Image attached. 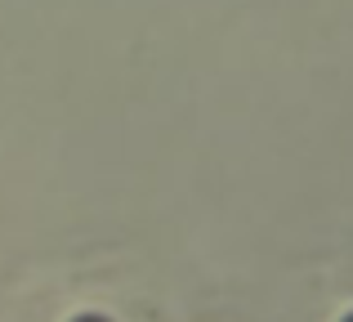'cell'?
<instances>
[{
    "label": "cell",
    "mask_w": 353,
    "mask_h": 322,
    "mask_svg": "<svg viewBox=\"0 0 353 322\" xmlns=\"http://www.w3.org/2000/svg\"><path fill=\"white\" fill-rule=\"evenodd\" d=\"M85 322H94V318H85Z\"/></svg>",
    "instance_id": "obj_1"
}]
</instances>
